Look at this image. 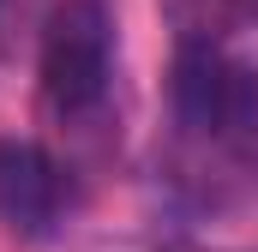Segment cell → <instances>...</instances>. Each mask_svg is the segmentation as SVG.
<instances>
[{
    "label": "cell",
    "instance_id": "cell-1",
    "mask_svg": "<svg viewBox=\"0 0 258 252\" xmlns=\"http://www.w3.org/2000/svg\"><path fill=\"white\" fill-rule=\"evenodd\" d=\"M36 72H42V102L78 120L108 96L114 78V18L102 0H60L42 18V48H36Z\"/></svg>",
    "mask_w": 258,
    "mask_h": 252
},
{
    "label": "cell",
    "instance_id": "cell-2",
    "mask_svg": "<svg viewBox=\"0 0 258 252\" xmlns=\"http://www.w3.org/2000/svg\"><path fill=\"white\" fill-rule=\"evenodd\" d=\"M174 120L198 138H252L258 132V66L234 60L222 42H180L168 72Z\"/></svg>",
    "mask_w": 258,
    "mask_h": 252
},
{
    "label": "cell",
    "instance_id": "cell-3",
    "mask_svg": "<svg viewBox=\"0 0 258 252\" xmlns=\"http://www.w3.org/2000/svg\"><path fill=\"white\" fill-rule=\"evenodd\" d=\"M72 210V180L66 168L30 138H0V222L12 234H54Z\"/></svg>",
    "mask_w": 258,
    "mask_h": 252
},
{
    "label": "cell",
    "instance_id": "cell-4",
    "mask_svg": "<svg viewBox=\"0 0 258 252\" xmlns=\"http://www.w3.org/2000/svg\"><path fill=\"white\" fill-rule=\"evenodd\" d=\"M162 12L180 30V42H222L258 18V0H162Z\"/></svg>",
    "mask_w": 258,
    "mask_h": 252
},
{
    "label": "cell",
    "instance_id": "cell-5",
    "mask_svg": "<svg viewBox=\"0 0 258 252\" xmlns=\"http://www.w3.org/2000/svg\"><path fill=\"white\" fill-rule=\"evenodd\" d=\"M30 24V0H0V54H12V30Z\"/></svg>",
    "mask_w": 258,
    "mask_h": 252
},
{
    "label": "cell",
    "instance_id": "cell-6",
    "mask_svg": "<svg viewBox=\"0 0 258 252\" xmlns=\"http://www.w3.org/2000/svg\"><path fill=\"white\" fill-rule=\"evenodd\" d=\"M162 252H216V246H198V240H174V246H162Z\"/></svg>",
    "mask_w": 258,
    "mask_h": 252
}]
</instances>
